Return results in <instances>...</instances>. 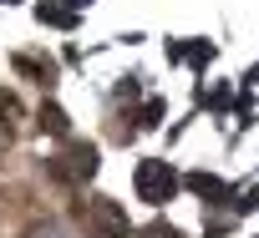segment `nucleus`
I'll list each match as a JSON object with an SVG mask.
<instances>
[{
  "instance_id": "nucleus-1",
  "label": "nucleus",
  "mask_w": 259,
  "mask_h": 238,
  "mask_svg": "<svg viewBox=\"0 0 259 238\" xmlns=\"http://www.w3.org/2000/svg\"><path fill=\"white\" fill-rule=\"evenodd\" d=\"M81 223H87V238H127V213L112 198H92L81 208Z\"/></svg>"
},
{
  "instance_id": "nucleus-2",
  "label": "nucleus",
  "mask_w": 259,
  "mask_h": 238,
  "mask_svg": "<svg viewBox=\"0 0 259 238\" xmlns=\"http://www.w3.org/2000/svg\"><path fill=\"white\" fill-rule=\"evenodd\" d=\"M173 193H178V172L168 162H158V157L138 162V198L143 203H168Z\"/></svg>"
},
{
  "instance_id": "nucleus-3",
  "label": "nucleus",
  "mask_w": 259,
  "mask_h": 238,
  "mask_svg": "<svg viewBox=\"0 0 259 238\" xmlns=\"http://www.w3.org/2000/svg\"><path fill=\"white\" fill-rule=\"evenodd\" d=\"M61 162H66V167H61L66 177H92V172H97V147H87V142H71Z\"/></svg>"
},
{
  "instance_id": "nucleus-4",
  "label": "nucleus",
  "mask_w": 259,
  "mask_h": 238,
  "mask_svg": "<svg viewBox=\"0 0 259 238\" xmlns=\"http://www.w3.org/2000/svg\"><path fill=\"white\" fill-rule=\"evenodd\" d=\"M41 127H51V132H66V116H61L56 106H46V111H41Z\"/></svg>"
},
{
  "instance_id": "nucleus-5",
  "label": "nucleus",
  "mask_w": 259,
  "mask_h": 238,
  "mask_svg": "<svg viewBox=\"0 0 259 238\" xmlns=\"http://www.w3.org/2000/svg\"><path fill=\"white\" fill-rule=\"evenodd\" d=\"M26 238H71V233H66V228H56V223H46V228H31Z\"/></svg>"
},
{
  "instance_id": "nucleus-6",
  "label": "nucleus",
  "mask_w": 259,
  "mask_h": 238,
  "mask_svg": "<svg viewBox=\"0 0 259 238\" xmlns=\"http://www.w3.org/2000/svg\"><path fill=\"white\" fill-rule=\"evenodd\" d=\"M148 238H178V233H173V228H163V223H158V228H148Z\"/></svg>"
}]
</instances>
